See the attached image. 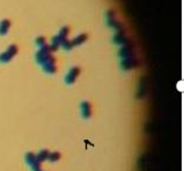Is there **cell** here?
I'll use <instances>...</instances> for the list:
<instances>
[{"label":"cell","instance_id":"1","mask_svg":"<svg viewBox=\"0 0 184 171\" xmlns=\"http://www.w3.org/2000/svg\"><path fill=\"white\" fill-rule=\"evenodd\" d=\"M79 73H80V68H79V67H72V68L68 70L67 75H66V77H65V82H66L67 84H73V83L75 82V80H77Z\"/></svg>","mask_w":184,"mask_h":171},{"label":"cell","instance_id":"3","mask_svg":"<svg viewBox=\"0 0 184 171\" xmlns=\"http://www.w3.org/2000/svg\"><path fill=\"white\" fill-rule=\"evenodd\" d=\"M138 66V61L134 58H125V60L123 61V67L125 69L134 68Z\"/></svg>","mask_w":184,"mask_h":171},{"label":"cell","instance_id":"6","mask_svg":"<svg viewBox=\"0 0 184 171\" xmlns=\"http://www.w3.org/2000/svg\"><path fill=\"white\" fill-rule=\"evenodd\" d=\"M51 162H56L60 158V154L57 153V151H53V153H49V157H48Z\"/></svg>","mask_w":184,"mask_h":171},{"label":"cell","instance_id":"7","mask_svg":"<svg viewBox=\"0 0 184 171\" xmlns=\"http://www.w3.org/2000/svg\"><path fill=\"white\" fill-rule=\"evenodd\" d=\"M86 38H87V35H84V34L79 35V36L73 40V45H74V44L77 45V44H81V43H84V42L86 40Z\"/></svg>","mask_w":184,"mask_h":171},{"label":"cell","instance_id":"2","mask_svg":"<svg viewBox=\"0 0 184 171\" xmlns=\"http://www.w3.org/2000/svg\"><path fill=\"white\" fill-rule=\"evenodd\" d=\"M81 111H82V117L84 118H89L92 116V104L89 102H82L81 104Z\"/></svg>","mask_w":184,"mask_h":171},{"label":"cell","instance_id":"4","mask_svg":"<svg viewBox=\"0 0 184 171\" xmlns=\"http://www.w3.org/2000/svg\"><path fill=\"white\" fill-rule=\"evenodd\" d=\"M44 69H45V72H48V73H50V74L55 73V72L57 70V67H56V65H55V59L48 60V63L45 64Z\"/></svg>","mask_w":184,"mask_h":171},{"label":"cell","instance_id":"5","mask_svg":"<svg viewBox=\"0 0 184 171\" xmlns=\"http://www.w3.org/2000/svg\"><path fill=\"white\" fill-rule=\"evenodd\" d=\"M36 157H37V161H39V162L45 161V160H48V157H49V151H48V150H42V151L38 154V156H36Z\"/></svg>","mask_w":184,"mask_h":171}]
</instances>
